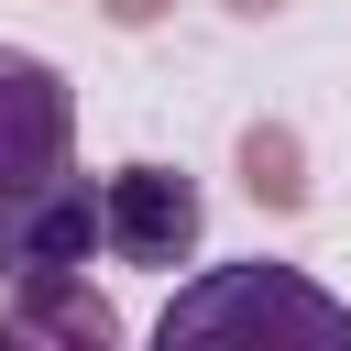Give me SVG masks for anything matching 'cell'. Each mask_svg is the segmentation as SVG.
<instances>
[{
    "label": "cell",
    "instance_id": "obj_7",
    "mask_svg": "<svg viewBox=\"0 0 351 351\" xmlns=\"http://www.w3.org/2000/svg\"><path fill=\"white\" fill-rule=\"evenodd\" d=\"M165 11H176V0H99V22H110V33H154Z\"/></svg>",
    "mask_w": 351,
    "mask_h": 351
},
{
    "label": "cell",
    "instance_id": "obj_5",
    "mask_svg": "<svg viewBox=\"0 0 351 351\" xmlns=\"http://www.w3.org/2000/svg\"><path fill=\"white\" fill-rule=\"evenodd\" d=\"M121 307L110 285H88V263H55V274H11L0 285V351H121Z\"/></svg>",
    "mask_w": 351,
    "mask_h": 351
},
{
    "label": "cell",
    "instance_id": "obj_1",
    "mask_svg": "<svg viewBox=\"0 0 351 351\" xmlns=\"http://www.w3.org/2000/svg\"><path fill=\"white\" fill-rule=\"evenodd\" d=\"M143 351H351V296H329L307 263H197Z\"/></svg>",
    "mask_w": 351,
    "mask_h": 351
},
{
    "label": "cell",
    "instance_id": "obj_3",
    "mask_svg": "<svg viewBox=\"0 0 351 351\" xmlns=\"http://www.w3.org/2000/svg\"><path fill=\"white\" fill-rule=\"evenodd\" d=\"M66 154H77V88H66V66L33 55V44H0V208L22 186H44Z\"/></svg>",
    "mask_w": 351,
    "mask_h": 351
},
{
    "label": "cell",
    "instance_id": "obj_6",
    "mask_svg": "<svg viewBox=\"0 0 351 351\" xmlns=\"http://www.w3.org/2000/svg\"><path fill=\"white\" fill-rule=\"evenodd\" d=\"M230 165H241V197H252L263 219H307L318 176H307V132H296V121H241Z\"/></svg>",
    "mask_w": 351,
    "mask_h": 351
},
{
    "label": "cell",
    "instance_id": "obj_2",
    "mask_svg": "<svg viewBox=\"0 0 351 351\" xmlns=\"http://www.w3.org/2000/svg\"><path fill=\"white\" fill-rule=\"evenodd\" d=\"M99 208H110V263H132V274H176L208 241V186L186 165H110Z\"/></svg>",
    "mask_w": 351,
    "mask_h": 351
},
{
    "label": "cell",
    "instance_id": "obj_8",
    "mask_svg": "<svg viewBox=\"0 0 351 351\" xmlns=\"http://www.w3.org/2000/svg\"><path fill=\"white\" fill-rule=\"evenodd\" d=\"M230 22H274V11H296V0H219Z\"/></svg>",
    "mask_w": 351,
    "mask_h": 351
},
{
    "label": "cell",
    "instance_id": "obj_4",
    "mask_svg": "<svg viewBox=\"0 0 351 351\" xmlns=\"http://www.w3.org/2000/svg\"><path fill=\"white\" fill-rule=\"evenodd\" d=\"M88 252H110V208H99V186L77 165H55L44 186H22L0 208V285L11 274H55V263H88Z\"/></svg>",
    "mask_w": 351,
    "mask_h": 351
}]
</instances>
